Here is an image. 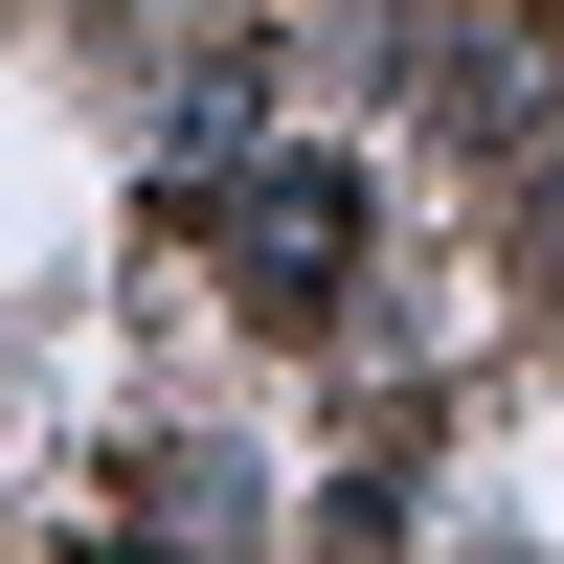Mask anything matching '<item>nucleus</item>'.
Masks as SVG:
<instances>
[{
  "instance_id": "f257e3e1",
  "label": "nucleus",
  "mask_w": 564,
  "mask_h": 564,
  "mask_svg": "<svg viewBox=\"0 0 564 564\" xmlns=\"http://www.w3.org/2000/svg\"><path fill=\"white\" fill-rule=\"evenodd\" d=\"M226 249H249V316H316V271L361 249V181H339V159H271V181H249V226H226Z\"/></svg>"
},
{
  "instance_id": "f03ea898",
  "label": "nucleus",
  "mask_w": 564,
  "mask_h": 564,
  "mask_svg": "<svg viewBox=\"0 0 564 564\" xmlns=\"http://www.w3.org/2000/svg\"><path fill=\"white\" fill-rule=\"evenodd\" d=\"M542 249H564V204H542Z\"/></svg>"
}]
</instances>
